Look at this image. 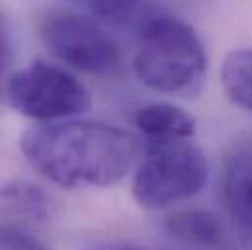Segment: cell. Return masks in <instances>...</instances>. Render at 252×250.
<instances>
[{"label": "cell", "instance_id": "obj_1", "mask_svg": "<svg viewBox=\"0 0 252 250\" xmlns=\"http://www.w3.org/2000/svg\"><path fill=\"white\" fill-rule=\"evenodd\" d=\"M20 149L41 176L70 189L114 186L141 156V143L133 133L90 120L30 127Z\"/></svg>", "mask_w": 252, "mask_h": 250}, {"label": "cell", "instance_id": "obj_2", "mask_svg": "<svg viewBox=\"0 0 252 250\" xmlns=\"http://www.w3.org/2000/svg\"><path fill=\"white\" fill-rule=\"evenodd\" d=\"M133 70L155 92L193 96L207 72V53L189 24L162 10L139 33Z\"/></svg>", "mask_w": 252, "mask_h": 250}, {"label": "cell", "instance_id": "obj_3", "mask_svg": "<svg viewBox=\"0 0 252 250\" xmlns=\"http://www.w3.org/2000/svg\"><path fill=\"white\" fill-rule=\"evenodd\" d=\"M209 178L205 153L191 141L147 145L131 193L145 209L168 207L199 193Z\"/></svg>", "mask_w": 252, "mask_h": 250}, {"label": "cell", "instance_id": "obj_4", "mask_svg": "<svg viewBox=\"0 0 252 250\" xmlns=\"http://www.w3.org/2000/svg\"><path fill=\"white\" fill-rule=\"evenodd\" d=\"M6 100L12 110L41 124L72 120L92 106L88 88L68 68L43 59L12 74Z\"/></svg>", "mask_w": 252, "mask_h": 250}, {"label": "cell", "instance_id": "obj_5", "mask_svg": "<svg viewBox=\"0 0 252 250\" xmlns=\"http://www.w3.org/2000/svg\"><path fill=\"white\" fill-rule=\"evenodd\" d=\"M41 39L63 64L94 76H112L122 68V51L108 30L76 12H57L43 20Z\"/></svg>", "mask_w": 252, "mask_h": 250}, {"label": "cell", "instance_id": "obj_6", "mask_svg": "<svg viewBox=\"0 0 252 250\" xmlns=\"http://www.w3.org/2000/svg\"><path fill=\"white\" fill-rule=\"evenodd\" d=\"M221 199L237 237L252 250V137L235 143L223 160Z\"/></svg>", "mask_w": 252, "mask_h": 250}, {"label": "cell", "instance_id": "obj_7", "mask_svg": "<svg viewBox=\"0 0 252 250\" xmlns=\"http://www.w3.org/2000/svg\"><path fill=\"white\" fill-rule=\"evenodd\" d=\"M135 125L149 145L191 141L195 133L193 116L168 102H155L139 108L135 114Z\"/></svg>", "mask_w": 252, "mask_h": 250}, {"label": "cell", "instance_id": "obj_8", "mask_svg": "<svg viewBox=\"0 0 252 250\" xmlns=\"http://www.w3.org/2000/svg\"><path fill=\"white\" fill-rule=\"evenodd\" d=\"M168 233L191 247L219 249L225 243V227L221 219L207 209L186 207L174 211L166 221Z\"/></svg>", "mask_w": 252, "mask_h": 250}, {"label": "cell", "instance_id": "obj_9", "mask_svg": "<svg viewBox=\"0 0 252 250\" xmlns=\"http://www.w3.org/2000/svg\"><path fill=\"white\" fill-rule=\"evenodd\" d=\"M86 8L94 18H98V22L122 30H131L137 35L157 14L164 10L149 2H88Z\"/></svg>", "mask_w": 252, "mask_h": 250}, {"label": "cell", "instance_id": "obj_10", "mask_svg": "<svg viewBox=\"0 0 252 250\" xmlns=\"http://www.w3.org/2000/svg\"><path fill=\"white\" fill-rule=\"evenodd\" d=\"M221 84L233 104L252 112V47L235 49L225 57Z\"/></svg>", "mask_w": 252, "mask_h": 250}, {"label": "cell", "instance_id": "obj_11", "mask_svg": "<svg viewBox=\"0 0 252 250\" xmlns=\"http://www.w3.org/2000/svg\"><path fill=\"white\" fill-rule=\"evenodd\" d=\"M0 203L14 215L45 221L49 215V197L39 186L28 182H12L0 189Z\"/></svg>", "mask_w": 252, "mask_h": 250}, {"label": "cell", "instance_id": "obj_12", "mask_svg": "<svg viewBox=\"0 0 252 250\" xmlns=\"http://www.w3.org/2000/svg\"><path fill=\"white\" fill-rule=\"evenodd\" d=\"M0 250H49V247L22 225L0 223Z\"/></svg>", "mask_w": 252, "mask_h": 250}, {"label": "cell", "instance_id": "obj_13", "mask_svg": "<svg viewBox=\"0 0 252 250\" xmlns=\"http://www.w3.org/2000/svg\"><path fill=\"white\" fill-rule=\"evenodd\" d=\"M12 62H14V45H12V33L10 26L0 12V104L6 100L8 82L12 78Z\"/></svg>", "mask_w": 252, "mask_h": 250}, {"label": "cell", "instance_id": "obj_14", "mask_svg": "<svg viewBox=\"0 0 252 250\" xmlns=\"http://www.w3.org/2000/svg\"><path fill=\"white\" fill-rule=\"evenodd\" d=\"M84 250H160L153 245L137 243V241H122V239H112V241H100L90 245Z\"/></svg>", "mask_w": 252, "mask_h": 250}]
</instances>
